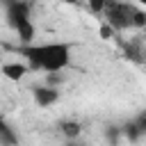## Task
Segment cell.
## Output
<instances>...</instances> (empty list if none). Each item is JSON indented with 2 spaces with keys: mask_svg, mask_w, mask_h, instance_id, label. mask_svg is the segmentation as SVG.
<instances>
[{
  "mask_svg": "<svg viewBox=\"0 0 146 146\" xmlns=\"http://www.w3.org/2000/svg\"><path fill=\"white\" fill-rule=\"evenodd\" d=\"M112 34H114V27H112V25H110V23H107V25H103V27H100V36H103V39H110V36H112Z\"/></svg>",
  "mask_w": 146,
  "mask_h": 146,
  "instance_id": "obj_12",
  "label": "cell"
},
{
  "mask_svg": "<svg viewBox=\"0 0 146 146\" xmlns=\"http://www.w3.org/2000/svg\"><path fill=\"white\" fill-rule=\"evenodd\" d=\"M18 52L30 62L32 68L57 73L68 66L71 46L68 43H41V46H21Z\"/></svg>",
  "mask_w": 146,
  "mask_h": 146,
  "instance_id": "obj_1",
  "label": "cell"
},
{
  "mask_svg": "<svg viewBox=\"0 0 146 146\" xmlns=\"http://www.w3.org/2000/svg\"><path fill=\"white\" fill-rule=\"evenodd\" d=\"M66 2H78V0H66Z\"/></svg>",
  "mask_w": 146,
  "mask_h": 146,
  "instance_id": "obj_16",
  "label": "cell"
},
{
  "mask_svg": "<svg viewBox=\"0 0 146 146\" xmlns=\"http://www.w3.org/2000/svg\"><path fill=\"white\" fill-rule=\"evenodd\" d=\"M137 2H141V5H144V7H146V0H137Z\"/></svg>",
  "mask_w": 146,
  "mask_h": 146,
  "instance_id": "obj_15",
  "label": "cell"
},
{
  "mask_svg": "<svg viewBox=\"0 0 146 146\" xmlns=\"http://www.w3.org/2000/svg\"><path fill=\"white\" fill-rule=\"evenodd\" d=\"M89 5H91V9H94V11H105L107 0H89Z\"/></svg>",
  "mask_w": 146,
  "mask_h": 146,
  "instance_id": "obj_10",
  "label": "cell"
},
{
  "mask_svg": "<svg viewBox=\"0 0 146 146\" xmlns=\"http://www.w3.org/2000/svg\"><path fill=\"white\" fill-rule=\"evenodd\" d=\"M0 139H2V146H16L18 144V137L11 132V128L7 123L0 125Z\"/></svg>",
  "mask_w": 146,
  "mask_h": 146,
  "instance_id": "obj_6",
  "label": "cell"
},
{
  "mask_svg": "<svg viewBox=\"0 0 146 146\" xmlns=\"http://www.w3.org/2000/svg\"><path fill=\"white\" fill-rule=\"evenodd\" d=\"M68 146H82V144H73V141H71V144H68Z\"/></svg>",
  "mask_w": 146,
  "mask_h": 146,
  "instance_id": "obj_14",
  "label": "cell"
},
{
  "mask_svg": "<svg viewBox=\"0 0 146 146\" xmlns=\"http://www.w3.org/2000/svg\"><path fill=\"white\" fill-rule=\"evenodd\" d=\"M135 123L139 125V130H141V132H146V114H141V116H139Z\"/></svg>",
  "mask_w": 146,
  "mask_h": 146,
  "instance_id": "obj_13",
  "label": "cell"
},
{
  "mask_svg": "<svg viewBox=\"0 0 146 146\" xmlns=\"http://www.w3.org/2000/svg\"><path fill=\"white\" fill-rule=\"evenodd\" d=\"M119 132H121L119 128H110V130H107V139L112 141V146H116V139H119Z\"/></svg>",
  "mask_w": 146,
  "mask_h": 146,
  "instance_id": "obj_11",
  "label": "cell"
},
{
  "mask_svg": "<svg viewBox=\"0 0 146 146\" xmlns=\"http://www.w3.org/2000/svg\"><path fill=\"white\" fill-rule=\"evenodd\" d=\"M62 132H64L66 137H78V135H80V123H75V121H64V123H62Z\"/></svg>",
  "mask_w": 146,
  "mask_h": 146,
  "instance_id": "obj_8",
  "label": "cell"
},
{
  "mask_svg": "<svg viewBox=\"0 0 146 146\" xmlns=\"http://www.w3.org/2000/svg\"><path fill=\"white\" fill-rule=\"evenodd\" d=\"M128 139H132V141H137L139 139V135H141V130H139V125L132 121V123H128V125H123V130H121Z\"/></svg>",
  "mask_w": 146,
  "mask_h": 146,
  "instance_id": "obj_9",
  "label": "cell"
},
{
  "mask_svg": "<svg viewBox=\"0 0 146 146\" xmlns=\"http://www.w3.org/2000/svg\"><path fill=\"white\" fill-rule=\"evenodd\" d=\"M57 98H59V94H57V89H52V87H39V89H34V100H36V105H41V107H48V105L57 103Z\"/></svg>",
  "mask_w": 146,
  "mask_h": 146,
  "instance_id": "obj_4",
  "label": "cell"
},
{
  "mask_svg": "<svg viewBox=\"0 0 146 146\" xmlns=\"http://www.w3.org/2000/svg\"><path fill=\"white\" fill-rule=\"evenodd\" d=\"M144 52H141V48L137 46V43H130V46H125V57L128 59H135V62H144V57H141Z\"/></svg>",
  "mask_w": 146,
  "mask_h": 146,
  "instance_id": "obj_7",
  "label": "cell"
},
{
  "mask_svg": "<svg viewBox=\"0 0 146 146\" xmlns=\"http://www.w3.org/2000/svg\"><path fill=\"white\" fill-rule=\"evenodd\" d=\"M5 7H7V18L14 25V30L30 23V7L23 0H5Z\"/></svg>",
  "mask_w": 146,
  "mask_h": 146,
  "instance_id": "obj_3",
  "label": "cell"
},
{
  "mask_svg": "<svg viewBox=\"0 0 146 146\" xmlns=\"http://www.w3.org/2000/svg\"><path fill=\"white\" fill-rule=\"evenodd\" d=\"M103 14L114 30H125V27H135V25L146 27V16L141 11H137L132 5H125V2H119V0H107Z\"/></svg>",
  "mask_w": 146,
  "mask_h": 146,
  "instance_id": "obj_2",
  "label": "cell"
},
{
  "mask_svg": "<svg viewBox=\"0 0 146 146\" xmlns=\"http://www.w3.org/2000/svg\"><path fill=\"white\" fill-rule=\"evenodd\" d=\"M2 73H5L9 80H21V78L27 73V66H25V64H5V66H2Z\"/></svg>",
  "mask_w": 146,
  "mask_h": 146,
  "instance_id": "obj_5",
  "label": "cell"
}]
</instances>
